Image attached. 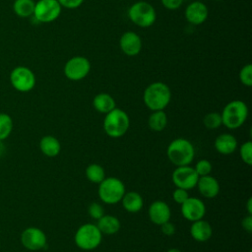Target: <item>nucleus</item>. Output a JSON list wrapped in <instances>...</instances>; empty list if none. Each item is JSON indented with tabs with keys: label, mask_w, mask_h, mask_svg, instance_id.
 <instances>
[{
	"label": "nucleus",
	"mask_w": 252,
	"mask_h": 252,
	"mask_svg": "<svg viewBox=\"0 0 252 252\" xmlns=\"http://www.w3.org/2000/svg\"><path fill=\"white\" fill-rule=\"evenodd\" d=\"M91 71V63L85 56L77 55L70 58L64 65L63 72L67 79L71 81H81L85 79Z\"/></svg>",
	"instance_id": "obj_8"
},
{
	"label": "nucleus",
	"mask_w": 252,
	"mask_h": 252,
	"mask_svg": "<svg viewBox=\"0 0 252 252\" xmlns=\"http://www.w3.org/2000/svg\"><path fill=\"white\" fill-rule=\"evenodd\" d=\"M13 130V119L7 113H0V141L6 140Z\"/></svg>",
	"instance_id": "obj_27"
},
{
	"label": "nucleus",
	"mask_w": 252,
	"mask_h": 252,
	"mask_svg": "<svg viewBox=\"0 0 252 252\" xmlns=\"http://www.w3.org/2000/svg\"><path fill=\"white\" fill-rule=\"evenodd\" d=\"M122 206L125 211L129 213H138L142 210L144 201L142 196L135 191L125 192L121 201Z\"/></svg>",
	"instance_id": "obj_20"
},
{
	"label": "nucleus",
	"mask_w": 252,
	"mask_h": 252,
	"mask_svg": "<svg viewBox=\"0 0 252 252\" xmlns=\"http://www.w3.org/2000/svg\"><path fill=\"white\" fill-rule=\"evenodd\" d=\"M47 237L43 230L35 226H30L21 233L22 245L31 251H38L46 246Z\"/></svg>",
	"instance_id": "obj_11"
},
{
	"label": "nucleus",
	"mask_w": 252,
	"mask_h": 252,
	"mask_svg": "<svg viewBox=\"0 0 252 252\" xmlns=\"http://www.w3.org/2000/svg\"><path fill=\"white\" fill-rule=\"evenodd\" d=\"M3 152H4V148H3V145H2V141H0V156L3 155Z\"/></svg>",
	"instance_id": "obj_40"
},
{
	"label": "nucleus",
	"mask_w": 252,
	"mask_h": 252,
	"mask_svg": "<svg viewBox=\"0 0 252 252\" xmlns=\"http://www.w3.org/2000/svg\"><path fill=\"white\" fill-rule=\"evenodd\" d=\"M160 2L167 10H177L183 4V0H160Z\"/></svg>",
	"instance_id": "obj_35"
},
{
	"label": "nucleus",
	"mask_w": 252,
	"mask_h": 252,
	"mask_svg": "<svg viewBox=\"0 0 252 252\" xmlns=\"http://www.w3.org/2000/svg\"><path fill=\"white\" fill-rule=\"evenodd\" d=\"M97 228L102 234H115L120 229V220L111 215H103L100 219L97 220L96 223Z\"/></svg>",
	"instance_id": "obj_22"
},
{
	"label": "nucleus",
	"mask_w": 252,
	"mask_h": 252,
	"mask_svg": "<svg viewBox=\"0 0 252 252\" xmlns=\"http://www.w3.org/2000/svg\"><path fill=\"white\" fill-rule=\"evenodd\" d=\"M209 11L207 6L200 1L191 2L185 9L184 16L186 21L194 26L202 25L208 18Z\"/></svg>",
	"instance_id": "obj_15"
},
{
	"label": "nucleus",
	"mask_w": 252,
	"mask_h": 252,
	"mask_svg": "<svg viewBox=\"0 0 252 252\" xmlns=\"http://www.w3.org/2000/svg\"><path fill=\"white\" fill-rule=\"evenodd\" d=\"M10 82L15 90L21 93H28L35 86V76L33 72L26 66L14 68L10 74Z\"/></svg>",
	"instance_id": "obj_9"
},
{
	"label": "nucleus",
	"mask_w": 252,
	"mask_h": 252,
	"mask_svg": "<svg viewBox=\"0 0 252 252\" xmlns=\"http://www.w3.org/2000/svg\"><path fill=\"white\" fill-rule=\"evenodd\" d=\"M86 177L89 181L99 184L105 178V172L101 165L91 163L86 168Z\"/></svg>",
	"instance_id": "obj_26"
},
{
	"label": "nucleus",
	"mask_w": 252,
	"mask_h": 252,
	"mask_svg": "<svg viewBox=\"0 0 252 252\" xmlns=\"http://www.w3.org/2000/svg\"><path fill=\"white\" fill-rule=\"evenodd\" d=\"M171 178L173 184L177 188H182L188 191L196 187L199 176L196 173L194 167L190 165H182L176 166L172 172Z\"/></svg>",
	"instance_id": "obj_12"
},
{
	"label": "nucleus",
	"mask_w": 252,
	"mask_h": 252,
	"mask_svg": "<svg viewBox=\"0 0 252 252\" xmlns=\"http://www.w3.org/2000/svg\"><path fill=\"white\" fill-rule=\"evenodd\" d=\"M200 194L208 199L215 198L220 193V183L212 175L200 176L196 184Z\"/></svg>",
	"instance_id": "obj_17"
},
{
	"label": "nucleus",
	"mask_w": 252,
	"mask_h": 252,
	"mask_svg": "<svg viewBox=\"0 0 252 252\" xmlns=\"http://www.w3.org/2000/svg\"><path fill=\"white\" fill-rule=\"evenodd\" d=\"M188 197H189V194H188L187 190L182 189V188H177L176 187L175 190L172 193V198H173L174 202L179 204V205L184 203L187 200Z\"/></svg>",
	"instance_id": "obj_33"
},
{
	"label": "nucleus",
	"mask_w": 252,
	"mask_h": 252,
	"mask_svg": "<svg viewBox=\"0 0 252 252\" xmlns=\"http://www.w3.org/2000/svg\"><path fill=\"white\" fill-rule=\"evenodd\" d=\"M102 240V233L96 224L84 223L76 231L74 241L76 245L85 251H91L97 248Z\"/></svg>",
	"instance_id": "obj_5"
},
{
	"label": "nucleus",
	"mask_w": 252,
	"mask_h": 252,
	"mask_svg": "<svg viewBox=\"0 0 252 252\" xmlns=\"http://www.w3.org/2000/svg\"><path fill=\"white\" fill-rule=\"evenodd\" d=\"M168 159L175 166L189 165L195 157L193 144L185 138H176L169 143L166 149Z\"/></svg>",
	"instance_id": "obj_2"
},
{
	"label": "nucleus",
	"mask_w": 252,
	"mask_h": 252,
	"mask_svg": "<svg viewBox=\"0 0 252 252\" xmlns=\"http://www.w3.org/2000/svg\"><path fill=\"white\" fill-rule=\"evenodd\" d=\"M171 91L162 82H154L144 91L143 100L146 106L152 111L163 110L170 102Z\"/></svg>",
	"instance_id": "obj_1"
},
{
	"label": "nucleus",
	"mask_w": 252,
	"mask_h": 252,
	"mask_svg": "<svg viewBox=\"0 0 252 252\" xmlns=\"http://www.w3.org/2000/svg\"><path fill=\"white\" fill-rule=\"evenodd\" d=\"M181 214L184 219L190 221L201 220L206 214L205 203L196 197L189 196L187 200L181 204Z\"/></svg>",
	"instance_id": "obj_13"
},
{
	"label": "nucleus",
	"mask_w": 252,
	"mask_h": 252,
	"mask_svg": "<svg viewBox=\"0 0 252 252\" xmlns=\"http://www.w3.org/2000/svg\"><path fill=\"white\" fill-rule=\"evenodd\" d=\"M124 183L116 177H105L98 184V197L99 199L108 205H114L121 201L125 193Z\"/></svg>",
	"instance_id": "obj_6"
},
{
	"label": "nucleus",
	"mask_w": 252,
	"mask_h": 252,
	"mask_svg": "<svg viewBox=\"0 0 252 252\" xmlns=\"http://www.w3.org/2000/svg\"><path fill=\"white\" fill-rule=\"evenodd\" d=\"M61 10L62 7L57 0H38L32 16L38 23H50L60 16Z\"/></svg>",
	"instance_id": "obj_10"
},
{
	"label": "nucleus",
	"mask_w": 252,
	"mask_h": 252,
	"mask_svg": "<svg viewBox=\"0 0 252 252\" xmlns=\"http://www.w3.org/2000/svg\"><path fill=\"white\" fill-rule=\"evenodd\" d=\"M61 7H64L66 9H77L79 8L84 0H57Z\"/></svg>",
	"instance_id": "obj_34"
},
{
	"label": "nucleus",
	"mask_w": 252,
	"mask_h": 252,
	"mask_svg": "<svg viewBox=\"0 0 252 252\" xmlns=\"http://www.w3.org/2000/svg\"><path fill=\"white\" fill-rule=\"evenodd\" d=\"M217 1H221V0H217Z\"/></svg>",
	"instance_id": "obj_41"
},
{
	"label": "nucleus",
	"mask_w": 252,
	"mask_h": 252,
	"mask_svg": "<svg viewBox=\"0 0 252 252\" xmlns=\"http://www.w3.org/2000/svg\"><path fill=\"white\" fill-rule=\"evenodd\" d=\"M248 106L240 99L229 101L223 107L220 116L222 125L228 129H237L241 127L248 117Z\"/></svg>",
	"instance_id": "obj_3"
},
{
	"label": "nucleus",
	"mask_w": 252,
	"mask_h": 252,
	"mask_svg": "<svg viewBox=\"0 0 252 252\" xmlns=\"http://www.w3.org/2000/svg\"><path fill=\"white\" fill-rule=\"evenodd\" d=\"M88 213L91 216V218L97 220L104 215V210H103V207L99 203L94 202V203L90 204V206L88 208Z\"/></svg>",
	"instance_id": "obj_32"
},
{
	"label": "nucleus",
	"mask_w": 252,
	"mask_h": 252,
	"mask_svg": "<svg viewBox=\"0 0 252 252\" xmlns=\"http://www.w3.org/2000/svg\"><path fill=\"white\" fill-rule=\"evenodd\" d=\"M246 208H247L248 215H252V198H249V199L247 200Z\"/></svg>",
	"instance_id": "obj_38"
},
{
	"label": "nucleus",
	"mask_w": 252,
	"mask_h": 252,
	"mask_svg": "<svg viewBox=\"0 0 252 252\" xmlns=\"http://www.w3.org/2000/svg\"><path fill=\"white\" fill-rule=\"evenodd\" d=\"M148 214L150 220L157 225H161L162 223L168 221L171 217L169 206L161 200L154 201L149 207Z\"/></svg>",
	"instance_id": "obj_16"
},
{
	"label": "nucleus",
	"mask_w": 252,
	"mask_h": 252,
	"mask_svg": "<svg viewBox=\"0 0 252 252\" xmlns=\"http://www.w3.org/2000/svg\"><path fill=\"white\" fill-rule=\"evenodd\" d=\"M166 252H181V250H179V249H177V248H170V249H168Z\"/></svg>",
	"instance_id": "obj_39"
},
{
	"label": "nucleus",
	"mask_w": 252,
	"mask_h": 252,
	"mask_svg": "<svg viewBox=\"0 0 252 252\" xmlns=\"http://www.w3.org/2000/svg\"><path fill=\"white\" fill-rule=\"evenodd\" d=\"M119 46L121 51L130 57L138 55L142 50V39L140 35L132 31L122 33L119 39Z\"/></svg>",
	"instance_id": "obj_14"
},
{
	"label": "nucleus",
	"mask_w": 252,
	"mask_h": 252,
	"mask_svg": "<svg viewBox=\"0 0 252 252\" xmlns=\"http://www.w3.org/2000/svg\"><path fill=\"white\" fill-rule=\"evenodd\" d=\"M35 2L33 0H15L13 10L20 18H29L33 15Z\"/></svg>",
	"instance_id": "obj_25"
},
{
	"label": "nucleus",
	"mask_w": 252,
	"mask_h": 252,
	"mask_svg": "<svg viewBox=\"0 0 252 252\" xmlns=\"http://www.w3.org/2000/svg\"><path fill=\"white\" fill-rule=\"evenodd\" d=\"M148 125L155 132L162 131L167 125V116L163 110H155L149 116Z\"/></svg>",
	"instance_id": "obj_24"
},
{
	"label": "nucleus",
	"mask_w": 252,
	"mask_h": 252,
	"mask_svg": "<svg viewBox=\"0 0 252 252\" xmlns=\"http://www.w3.org/2000/svg\"><path fill=\"white\" fill-rule=\"evenodd\" d=\"M213 165L212 163L208 160V159H200L196 162L195 164V171L198 174V176H205V175H209L212 171Z\"/></svg>",
	"instance_id": "obj_31"
},
{
	"label": "nucleus",
	"mask_w": 252,
	"mask_h": 252,
	"mask_svg": "<svg viewBox=\"0 0 252 252\" xmlns=\"http://www.w3.org/2000/svg\"><path fill=\"white\" fill-rule=\"evenodd\" d=\"M239 80L241 84L246 87L252 86V65L251 64L248 63L241 68L239 72Z\"/></svg>",
	"instance_id": "obj_30"
},
{
	"label": "nucleus",
	"mask_w": 252,
	"mask_h": 252,
	"mask_svg": "<svg viewBox=\"0 0 252 252\" xmlns=\"http://www.w3.org/2000/svg\"><path fill=\"white\" fill-rule=\"evenodd\" d=\"M241 225L248 233L252 232V215H247L241 221Z\"/></svg>",
	"instance_id": "obj_37"
},
{
	"label": "nucleus",
	"mask_w": 252,
	"mask_h": 252,
	"mask_svg": "<svg viewBox=\"0 0 252 252\" xmlns=\"http://www.w3.org/2000/svg\"><path fill=\"white\" fill-rule=\"evenodd\" d=\"M215 149L220 155H231L237 149V140L232 134L222 133L216 138Z\"/></svg>",
	"instance_id": "obj_19"
},
{
	"label": "nucleus",
	"mask_w": 252,
	"mask_h": 252,
	"mask_svg": "<svg viewBox=\"0 0 252 252\" xmlns=\"http://www.w3.org/2000/svg\"><path fill=\"white\" fill-rule=\"evenodd\" d=\"M190 234L192 238L198 242H206L213 235V228L209 221L201 219L192 221L190 226Z\"/></svg>",
	"instance_id": "obj_18"
},
{
	"label": "nucleus",
	"mask_w": 252,
	"mask_h": 252,
	"mask_svg": "<svg viewBox=\"0 0 252 252\" xmlns=\"http://www.w3.org/2000/svg\"><path fill=\"white\" fill-rule=\"evenodd\" d=\"M239 155L244 163L247 165L252 164V142L247 141L239 148Z\"/></svg>",
	"instance_id": "obj_29"
},
{
	"label": "nucleus",
	"mask_w": 252,
	"mask_h": 252,
	"mask_svg": "<svg viewBox=\"0 0 252 252\" xmlns=\"http://www.w3.org/2000/svg\"><path fill=\"white\" fill-rule=\"evenodd\" d=\"M160 228H161L162 233L164 235H166V236H171V235H173L175 233V226L169 220L164 222V223H162L160 225Z\"/></svg>",
	"instance_id": "obj_36"
},
{
	"label": "nucleus",
	"mask_w": 252,
	"mask_h": 252,
	"mask_svg": "<svg viewBox=\"0 0 252 252\" xmlns=\"http://www.w3.org/2000/svg\"><path fill=\"white\" fill-rule=\"evenodd\" d=\"M39 149L44 156L54 158L59 155L61 151V144L54 136L46 135L40 139Z\"/></svg>",
	"instance_id": "obj_21"
},
{
	"label": "nucleus",
	"mask_w": 252,
	"mask_h": 252,
	"mask_svg": "<svg viewBox=\"0 0 252 252\" xmlns=\"http://www.w3.org/2000/svg\"><path fill=\"white\" fill-rule=\"evenodd\" d=\"M94 108L102 114H106L116 107L114 98L106 93L97 94L93 99Z\"/></svg>",
	"instance_id": "obj_23"
},
{
	"label": "nucleus",
	"mask_w": 252,
	"mask_h": 252,
	"mask_svg": "<svg viewBox=\"0 0 252 252\" xmlns=\"http://www.w3.org/2000/svg\"><path fill=\"white\" fill-rule=\"evenodd\" d=\"M128 17L136 26L140 28H149L155 24L157 20V12L152 4L146 1H138L130 6Z\"/></svg>",
	"instance_id": "obj_7"
},
{
	"label": "nucleus",
	"mask_w": 252,
	"mask_h": 252,
	"mask_svg": "<svg viewBox=\"0 0 252 252\" xmlns=\"http://www.w3.org/2000/svg\"><path fill=\"white\" fill-rule=\"evenodd\" d=\"M203 124L209 130L219 128L220 125H222L220 113L216 112V111L207 113L203 118Z\"/></svg>",
	"instance_id": "obj_28"
},
{
	"label": "nucleus",
	"mask_w": 252,
	"mask_h": 252,
	"mask_svg": "<svg viewBox=\"0 0 252 252\" xmlns=\"http://www.w3.org/2000/svg\"><path fill=\"white\" fill-rule=\"evenodd\" d=\"M130 126L128 114L115 107L105 114L103 119V130L111 138H120L126 134Z\"/></svg>",
	"instance_id": "obj_4"
}]
</instances>
